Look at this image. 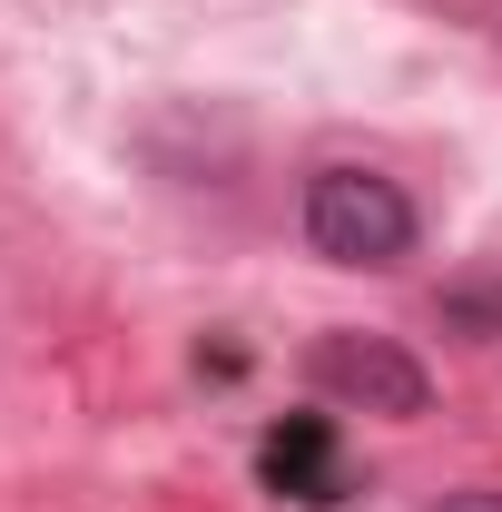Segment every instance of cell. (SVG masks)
Masks as SVG:
<instances>
[{
  "label": "cell",
  "instance_id": "6da1fadb",
  "mask_svg": "<svg viewBox=\"0 0 502 512\" xmlns=\"http://www.w3.org/2000/svg\"><path fill=\"white\" fill-rule=\"evenodd\" d=\"M306 237L335 266H404L414 256V197L384 168H315L306 178Z\"/></svg>",
  "mask_w": 502,
  "mask_h": 512
},
{
  "label": "cell",
  "instance_id": "7a4b0ae2",
  "mask_svg": "<svg viewBox=\"0 0 502 512\" xmlns=\"http://www.w3.org/2000/svg\"><path fill=\"white\" fill-rule=\"evenodd\" d=\"M315 384L335 394V404H365V414H424V365L404 355V345H384V335H325L315 345Z\"/></svg>",
  "mask_w": 502,
  "mask_h": 512
},
{
  "label": "cell",
  "instance_id": "3957f363",
  "mask_svg": "<svg viewBox=\"0 0 502 512\" xmlns=\"http://www.w3.org/2000/svg\"><path fill=\"white\" fill-rule=\"evenodd\" d=\"M266 483L296 493V503H335V444H325V424H286V434H266Z\"/></svg>",
  "mask_w": 502,
  "mask_h": 512
},
{
  "label": "cell",
  "instance_id": "277c9868",
  "mask_svg": "<svg viewBox=\"0 0 502 512\" xmlns=\"http://www.w3.org/2000/svg\"><path fill=\"white\" fill-rule=\"evenodd\" d=\"M443 512H502V493H453Z\"/></svg>",
  "mask_w": 502,
  "mask_h": 512
}]
</instances>
